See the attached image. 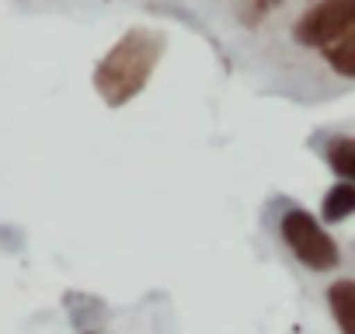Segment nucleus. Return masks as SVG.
I'll list each match as a JSON object with an SVG mask.
<instances>
[{"label": "nucleus", "instance_id": "obj_2", "mask_svg": "<svg viewBox=\"0 0 355 334\" xmlns=\"http://www.w3.org/2000/svg\"><path fill=\"white\" fill-rule=\"evenodd\" d=\"M279 237L293 251V258L300 265H306L310 272H331L341 261V251H338L334 237L320 227L317 216H310L300 206H289L279 216Z\"/></svg>", "mask_w": 355, "mask_h": 334}, {"label": "nucleus", "instance_id": "obj_8", "mask_svg": "<svg viewBox=\"0 0 355 334\" xmlns=\"http://www.w3.org/2000/svg\"><path fill=\"white\" fill-rule=\"evenodd\" d=\"M279 4L282 0H237V21L244 28H258Z\"/></svg>", "mask_w": 355, "mask_h": 334}, {"label": "nucleus", "instance_id": "obj_4", "mask_svg": "<svg viewBox=\"0 0 355 334\" xmlns=\"http://www.w3.org/2000/svg\"><path fill=\"white\" fill-rule=\"evenodd\" d=\"M327 306L341 334H355V279H338L327 285Z\"/></svg>", "mask_w": 355, "mask_h": 334}, {"label": "nucleus", "instance_id": "obj_6", "mask_svg": "<svg viewBox=\"0 0 355 334\" xmlns=\"http://www.w3.org/2000/svg\"><path fill=\"white\" fill-rule=\"evenodd\" d=\"M355 213V185L348 182H338L324 192V202H320V220L324 223H341Z\"/></svg>", "mask_w": 355, "mask_h": 334}, {"label": "nucleus", "instance_id": "obj_3", "mask_svg": "<svg viewBox=\"0 0 355 334\" xmlns=\"http://www.w3.org/2000/svg\"><path fill=\"white\" fill-rule=\"evenodd\" d=\"M352 28H355V0H317L313 8H306L296 18L293 39L306 49H327Z\"/></svg>", "mask_w": 355, "mask_h": 334}, {"label": "nucleus", "instance_id": "obj_1", "mask_svg": "<svg viewBox=\"0 0 355 334\" xmlns=\"http://www.w3.org/2000/svg\"><path fill=\"white\" fill-rule=\"evenodd\" d=\"M167 53V35L157 28H129L94 67L91 84L108 108H122L139 98Z\"/></svg>", "mask_w": 355, "mask_h": 334}, {"label": "nucleus", "instance_id": "obj_5", "mask_svg": "<svg viewBox=\"0 0 355 334\" xmlns=\"http://www.w3.org/2000/svg\"><path fill=\"white\" fill-rule=\"evenodd\" d=\"M324 157L341 182L355 185V136H331L324 146Z\"/></svg>", "mask_w": 355, "mask_h": 334}, {"label": "nucleus", "instance_id": "obj_7", "mask_svg": "<svg viewBox=\"0 0 355 334\" xmlns=\"http://www.w3.org/2000/svg\"><path fill=\"white\" fill-rule=\"evenodd\" d=\"M320 53H324V63H327L338 77L355 80V28H352L348 35H341L338 42H331L327 49H320Z\"/></svg>", "mask_w": 355, "mask_h": 334}, {"label": "nucleus", "instance_id": "obj_9", "mask_svg": "<svg viewBox=\"0 0 355 334\" xmlns=\"http://www.w3.org/2000/svg\"><path fill=\"white\" fill-rule=\"evenodd\" d=\"M84 334H94V331H84Z\"/></svg>", "mask_w": 355, "mask_h": 334}]
</instances>
